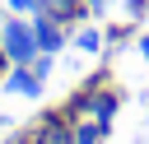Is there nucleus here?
I'll list each match as a JSON object with an SVG mask.
<instances>
[{
	"mask_svg": "<svg viewBox=\"0 0 149 144\" xmlns=\"http://www.w3.org/2000/svg\"><path fill=\"white\" fill-rule=\"evenodd\" d=\"M5 65H14L9 56H5V46H0V84H5Z\"/></svg>",
	"mask_w": 149,
	"mask_h": 144,
	"instance_id": "obj_10",
	"label": "nucleus"
},
{
	"mask_svg": "<svg viewBox=\"0 0 149 144\" xmlns=\"http://www.w3.org/2000/svg\"><path fill=\"white\" fill-rule=\"evenodd\" d=\"M74 102H79V116H88V121H98V125L107 130L112 116H116V102H121V98H116V88H107V79H102L98 93H84V98H74Z\"/></svg>",
	"mask_w": 149,
	"mask_h": 144,
	"instance_id": "obj_3",
	"label": "nucleus"
},
{
	"mask_svg": "<svg viewBox=\"0 0 149 144\" xmlns=\"http://www.w3.org/2000/svg\"><path fill=\"white\" fill-rule=\"evenodd\" d=\"M33 33H37V51H47V56H56L61 46H65V23L61 19H51V14H33Z\"/></svg>",
	"mask_w": 149,
	"mask_h": 144,
	"instance_id": "obj_4",
	"label": "nucleus"
},
{
	"mask_svg": "<svg viewBox=\"0 0 149 144\" xmlns=\"http://www.w3.org/2000/svg\"><path fill=\"white\" fill-rule=\"evenodd\" d=\"M5 88H14V93H28V98H33V93H42V79L33 74V65H14V70L5 74Z\"/></svg>",
	"mask_w": 149,
	"mask_h": 144,
	"instance_id": "obj_6",
	"label": "nucleus"
},
{
	"mask_svg": "<svg viewBox=\"0 0 149 144\" xmlns=\"http://www.w3.org/2000/svg\"><path fill=\"white\" fill-rule=\"evenodd\" d=\"M84 5H88V14H102V9L112 5V0H84Z\"/></svg>",
	"mask_w": 149,
	"mask_h": 144,
	"instance_id": "obj_9",
	"label": "nucleus"
},
{
	"mask_svg": "<svg viewBox=\"0 0 149 144\" xmlns=\"http://www.w3.org/2000/svg\"><path fill=\"white\" fill-rule=\"evenodd\" d=\"M23 144H74V125H70V116L42 111V116H37V125L23 135Z\"/></svg>",
	"mask_w": 149,
	"mask_h": 144,
	"instance_id": "obj_2",
	"label": "nucleus"
},
{
	"mask_svg": "<svg viewBox=\"0 0 149 144\" xmlns=\"http://www.w3.org/2000/svg\"><path fill=\"white\" fill-rule=\"evenodd\" d=\"M9 14H37V0H9Z\"/></svg>",
	"mask_w": 149,
	"mask_h": 144,
	"instance_id": "obj_8",
	"label": "nucleus"
},
{
	"mask_svg": "<svg viewBox=\"0 0 149 144\" xmlns=\"http://www.w3.org/2000/svg\"><path fill=\"white\" fill-rule=\"evenodd\" d=\"M37 9H42V14H51V19H61V23H74V19H84V14H88V5H84V0H37Z\"/></svg>",
	"mask_w": 149,
	"mask_h": 144,
	"instance_id": "obj_5",
	"label": "nucleus"
},
{
	"mask_svg": "<svg viewBox=\"0 0 149 144\" xmlns=\"http://www.w3.org/2000/svg\"><path fill=\"white\" fill-rule=\"evenodd\" d=\"M0 46H5V56H9L14 65H33V56H37V33H33V23H28L23 14H9V19L0 23Z\"/></svg>",
	"mask_w": 149,
	"mask_h": 144,
	"instance_id": "obj_1",
	"label": "nucleus"
},
{
	"mask_svg": "<svg viewBox=\"0 0 149 144\" xmlns=\"http://www.w3.org/2000/svg\"><path fill=\"white\" fill-rule=\"evenodd\" d=\"M74 46L93 56V51H102V33H98V28H79V33H74Z\"/></svg>",
	"mask_w": 149,
	"mask_h": 144,
	"instance_id": "obj_7",
	"label": "nucleus"
},
{
	"mask_svg": "<svg viewBox=\"0 0 149 144\" xmlns=\"http://www.w3.org/2000/svg\"><path fill=\"white\" fill-rule=\"evenodd\" d=\"M140 51H144V60H149V37H140Z\"/></svg>",
	"mask_w": 149,
	"mask_h": 144,
	"instance_id": "obj_11",
	"label": "nucleus"
}]
</instances>
